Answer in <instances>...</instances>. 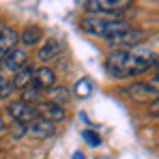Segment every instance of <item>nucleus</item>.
<instances>
[{
    "label": "nucleus",
    "mask_w": 159,
    "mask_h": 159,
    "mask_svg": "<svg viewBox=\"0 0 159 159\" xmlns=\"http://www.w3.org/2000/svg\"><path fill=\"white\" fill-rule=\"evenodd\" d=\"M32 73H34V69L30 67V65H26V67H22L15 75H13V88L15 90H24L26 86H30L32 84Z\"/></svg>",
    "instance_id": "obj_14"
},
{
    "label": "nucleus",
    "mask_w": 159,
    "mask_h": 159,
    "mask_svg": "<svg viewBox=\"0 0 159 159\" xmlns=\"http://www.w3.org/2000/svg\"><path fill=\"white\" fill-rule=\"evenodd\" d=\"M37 116L39 118H43V120H50V123H60V120H65V107L58 106V103H54V101H39L37 106Z\"/></svg>",
    "instance_id": "obj_6"
},
{
    "label": "nucleus",
    "mask_w": 159,
    "mask_h": 159,
    "mask_svg": "<svg viewBox=\"0 0 159 159\" xmlns=\"http://www.w3.org/2000/svg\"><path fill=\"white\" fill-rule=\"evenodd\" d=\"M155 65H157V58L153 52L140 50V48H127V50H116L107 56L106 71L112 78L125 80V78L140 75Z\"/></svg>",
    "instance_id": "obj_1"
},
{
    "label": "nucleus",
    "mask_w": 159,
    "mask_h": 159,
    "mask_svg": "<svg viewBox=\"0 0 159 159\" xmlns=\"http://www.w3.org/2000/svg\"><path fill=\"white\" fill-rule=\"evenodd\" d=\"M32 86L39 90H52L56 86V73L50 67H39L32 73Z\"/></svg>",
    "instance_id": "obj_9"
},
{
    "label": "nucleus",
    "mask_w": 159,
    "mask_h": 159,
    "mask_svg": "<svg viewBox=\"0 0 159 159\" xmlns=\"http://www.w3.org/2000/svg\"><path fill=\"white\" fill-rule=\"evenodd\" d=\"M4 82H7V80H4V75H2V71H0V86H2Z\"/></svg>",
    "instance_id": "obj_20"
},
{
    "label": "nucleus",
    "mask_w": 159,
    "mask_h": 159,
    "mask_svg": "<svg viewBox=\"0 0 159 159\" xmlns=\"http://www.w3.org/2000/svg\"><path fill=\"white\" fill-rule=\"evenodd\" d=\"M13 90H15L13 84H11V82H4V84L0 86V99H9V97L13 95Z\"/></svg>",
    "instance_id": "obj_18"
},
{
    "label": "nucleus",
    "mask_w": 159,
    "mask_h": 159,
    "mask_svg": "<svg viewBox=\"0 0 159 159\" xmlns=\"http://www.w3.org/2000/svg\"><path fill=\"white\" fill-rule=\"evenodd\" d=\"M2 65H4V69H7V71L17 73L22 67H26V65H28V54H26V50H22V48H13L11 52L4 56Z\"/></svg>",
    "instance_id": "obj_10"
},
{
    "label": "nucleus",
    "mask_w": 159,
    "mask_h": 159,
    "mask_svg": "<svg viewBox=\"0 0 159 159\" xmlns=\"http://www.w3.org/2000/svg\"><path fill=\"white\" fill-rule=\"evenodd\" d=\"M4 129V120H2V116H0V131Z\"/></svg>",
    "instance_id": "obj_21"
},
{
    "label": "nucleus",
    "mask_w": 159,
    "mask_h": 159,
    "mask_svg": "<svg viewBox=\"0 0 159 159\" xmlns=\"http://www.w3.org/2000/svg\"><path fill=\"white\" fill-rule=\"evenodd\" d=\"M144 39V32L142 30H138V28H131L129 24L125 28H120V30H116L114 34H110L106 41L110 45H125V48H135L140 41Z\"/></svg>",
    "instance_id": "obj_3"
},
{
    "label": "nucleus",
    "mask_w": 159,
    "mask_h": 159,
    "mask_svg": "<svg viewBox=\"0 0 159 159\" xmlns=\"http://www.w3.org/2000/svg\"><path fill=\"white\" fill-rule=\"evenodd\" d=\"M62 52V45H60V41L58 39H48L45 41V45L39 50L37 54V58L41 60V62H48V60H54V58H58Z\"/></svg>",
    "instance_id": "obj_13"
},
{
    "label": "nucleus",
    "mask_w": 159,
    "mask_h": 159,
    "mask_svg": "<svg viewBox=\"0 0 159 159\" xmlns=\"http://www.w3.org/2000/svg\"><path fill=\"white\" fill-rule=\"evenodd\" d=\"M39 99H41V90L34 88V86L30 84V86H26V88L22 90V99H20V101H24V103H28V106H37Z\"/></svg>",
    "instance_id": "obj_15"
},
{
    "label": "nucleus",
    "mask_w": 159,
    "mask_h": 159,
    "mask_svg": "<svg viewBox=\"0 0 159 159\" xmlns=\"http://www.w3.org/2000/svg\"><path fill=\"white\" fill-rule=\"evenodd\" d=\"M39 41H43V30L39 26H26L22 34H17V43H22L24 48H34L39 45Z\"/></svg>",
    "instance_id": "obj_12"
},
{
    "label": "nucleus",
    "mask_w": 159,
    "mask_h": 159,
    "mask_svg": "<svg viewBox=\"0 0 159 159\" xmlns=\"http://www.w3.org/2000/svg\"><path fill=\"white\" fill-rule=\"evenodd\" d=\"M88 93H90V82L88 80H80L75 84V95L78 97H88Z\"/></svg>",
    "instance_id": "obj_17"
},
{
    "label": "nucleus",
    "mask_w": 159,
    "mask_h": 159,
    "mask_svg": "<svg viewBox=\"0 0 159 159\" xmlns=\"http://www.w3.org/2000/svg\"><path fill=\"white\" fill-rule=\"evenodd\" d=\"M7 114H9L15 123H22V125H28V123H32L34 118H39L34 106H28L24 101H13V103H9V106H7Z\"/></svg>",
    "instance_id": "obj_4"
},
{
    "label": "nucleus",
    "mask_w": 159,
    "mask_h": 159,
    "mask_svg": "<svg viewBox=\"0 0 159 159\" xmlns=\"http://www.w3.org/2000/svg\"><path fill=\"white\" fill-rule=\"evenodd\" d=\"M13 135L15 138H22V135H26V125H22V123H15V129H13Z\"/></svg>",
    "instance_id": "obj_19"
},
{
    "label": "nucleus",
    "mask_w": 159,
    "mask_h": 159,
    "mask_svg": "<svg viewBox=\"0 0 159 159\" xmlns=\"http://www.w3.org/2000/svg\"><path fill=\"white\" fill-rule=\"evenodd\" d=\"M133 0H86L84 2V11L88 15H97V17H107V15H116L123 13L131 7Z\"/></svg>",
    "instance_id": "obj_2"
},
{
    "label": "nucleus",
    "mask_w": 159,
    "mask_h": 159,
    "mask_svg": "<svg viewBox=\"0 0 159 159\" xmlns=\"http://www.w3.org/2000/svg\"><path fill=\"white\" fill-rule=\"evenodd\" d=\"M54 131H56L54 123L43 120V118H34L32 123L26 125V135L32 140H48L50 135H54Z\"/></svg>",
    "instance_id": "obj_7"
},
{
    "label": "nucleus",
    "mask_w": 159,
    "mask_h": 159,
    "mask_svg": "<svg viewBox=\"0 0 159 159\" xmlns=\"http://www.w3.org/2000/svg\"><path fill=\"white\" fill-rule=\"evenodd\" d=\"M82 138H84V142H86L88 146H99V144H101V138H99L97 133H93L90 129H86V131L82 133Z\"/></svg>",
    "instance_id": "obj_16"
},
{
    "label": "nucleus",
    "mask_w": 159,
    "mask_h": 159,
    "mask_svg": "<svg viewBox=\"0 0 159 159\" xmlns=\"http://www.w3.org/2000/svg\"><path fill=\"white\" fill-rule=\"evenodd\" d=\"M107 24H110V20H107V17L88 15V17H84V20L80 22V28H82L84 32L93 34V37H103V34H106V30H107Z\"/></svg>",
    "instance_id": "obj_8"
},
{
    "label": "nucleus",
    "mask_w": 159,
    "mask_h": 159,
    "mask_svg": "<svg viewBox=\"0 0 159 159\" xmlns=\"http://www.w3.org/2000/svg\"><path fill=\"white\" fill-rule=\"evenodd\" d=\"M13 48H17V32L9 26H2L0 28V62Z\"/></svg>",
    "instance_id": "obj_11"
},
{
    "label": "nucleus",
    "mask_w": 159,
    "mask_h": 159,
    "mask_svg": "<svg viewBox=\"0 0 159 159\" xmlns=\"http://www.w3.org/2000/svg\"><path fill=\"white\" fill-rule=\"evenodd\" d=\"M125 93L131 97L133 101H155L157 99V82L146 84V82H133L131 86L125 88Z\"/></svg>",
    "instance_id": "obj_5"
}]
</instances>
